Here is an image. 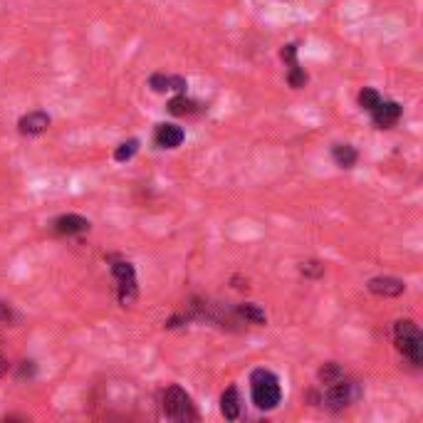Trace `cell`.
Segmentation results:
<instances>
[{"label": "cell", "instance_id": "cell-1", "mask_svg": "<svg viewBox=\"0 0 423 423\" xmlns=\"http://www.w3.org/2000/svg\"><path fill=\"white\" fill-rule=\"evenodd\" d=\"M250 396H253V403H255L260 411L277 408L282 401L280 379H277L270 369H255L250 374Z\"/></svg>", "mask_w": 423, "mask_h": 423}, {"label": "cell", "instance_id": "cell-2", "mask_svg": "<svg viewBox=\"0 0 423 423\" xmlns=\"http://www.w3.org/2000/svg\"><path fill=\"white\" fill-rule=\"evenodd\" d=\"M394 342H396V349L411 361L413 366L423 364V335L421 329L416 327V322L411 319H398L394 324Z\"/></svg>", "mask_w": 423, "mask_h": 423}, {"label": "cell", "instance_id": "cell-3", "mask_svg": "<svg viewBox=\"0 0 423 423\" xmlns=\"http://www.w3.org/2000/svg\"><path fill=\"white\" fill-rule=\"evenodd\" d=\"M161 413L171 421H199V411H196L194 401L183 391L181 387H168L161 394Z\"/></svg>", "mask_w": 423, "mask_h": 423}, {"label": "cell", "instance_id": "cell-4", "mask_svg": "<svg viewBox=\"0 0 423 423\" xmlns=\"http://www.w3.org/2000/svg\"><path fill=\"white\" fill-rule=\"evenodd\" d=\"M112 272L116 277V295H119V302L124 307L136 302V295H139V288H136V270L131 262L126 260H116L112 265Z\"/></svg>", "mask_w": 423, "mask_h": 423}, {"label": "cell", "instance_id": "cell-5", "mask_svg": "<svg viewBox=\"0 0 423 423\" xmlns=\"http://www.w3.org/2000/svg\"><path fill=\"white\" fill-rule=\"evenodd\" d=\"M366 288H369L371 295H379V297H398V295L406 293V285H403V280H398V277H371L369 282H366Z\"/></svg>", "mask_w": 423, "mask_h": 423}, {"label": "cell", "instance_id": "cell-6", "mask_svg": "<svg viewBox=\"0 0 423 423\" xmlns=\"http://www.w3.org/2000/svg\"><path fill=\"white\" fill-rule=\"evenodd\" d=\"M398 116H401V105H398V102L382 100L374 109H371V119H374V124L379 126V129H389V126H394L398 121Z\"/></svg>", "mask_w": 423, "mask_h": 423}, {"label": "cell", "instance_id": "cell-7", "mask_svg": "<svg viewBox=\"0 0 423 423\" xmlns=\"http://www.w3.org/2000/svg\"><path fill=\"white\" fill-rule=\"evenodd\" d=\"M53 228H55V233H58V235H67V238H69V235L87 233L89 220L82 218V215H77V213H67V215H60V218L53 223Z\"/></svg>", "mask_w": 423, "mask_h": 423}, {"label": "cell", "instance_id": "cell-8", "mask_svg": "<svg viewBox=\"0 0 423 423\" xmlns=\"http://www.w3.org/2000/svg\"><path fill=\"white\" fill-rule=\"evenodd\" d=\"M186 139L183 129L178 124H159L156 134H154V141H156L161 149H178Z\"/></svg>", "mask_w": 423, "mask_h": 423}, {"label": "cell", "instance_id": "cell-9", "mask_svg": "<svg viewBox=\"0 0 423 423\" xmlns=\"http://www.w3.org/2000/svg\"><path fill=\"white\" fill-rule=\"evenodd\" d=\"M47 126H50V116H47L45 112H30V114H25L20 121H18V131L25 136L42 134Z\"/></svg>", "mask_w": 423, "mask_h": 423}, {"label": "cell", "instance_id": "cell-10", "mask_svg": "<svg viewBox=\"0 0 423 423\" xmlns=\"http://www.w3.org/2000/svg\"><path fill=\"white\" fill-rule=\"evenodd\" d=\"M220 413H223L228 421H238V418H241V394H238L235 387L225 389L223 396H220Z\"/></svg>", "mask_w": 423, "mask_h": 423}, {"label": "cell", "instance_id": "cell-11", "mask_svg": "<svg viewBox=\"0 0 423 423\" xmlns=\"http://www.w3.org/2000/svg\"><path fill=\"white\" fill-rule=\"evenodd\" d=\"M149 87H152L154 92H168V89H176L178 94H186V79L168 77V74H152V77H149Z\"/></svg>", "mask_w": 423, "mask_h": 423}, {"label": "cell", "instance_id": "cell-12", "mask_svg": "<svg viewBox=\"0 0 423 423\" xmlns=\"http://www.w3.org/2000/svg\"><path fill=\"white\" fill-rule=\"evenodd\" d=\"M168 112H171L173 116H191V114H199L201 105L194 100H188L186 94H178V97H173V100L168 102Z\"/></svg>", "mask_w": 423, "mask_h": 423}, {"label": "cell", "instance_id": "cell-13", "mask_svg": "<svg viewBox=\"0 0 423 423\" xmlns=\"http://www.w3.org/2000/svg\"><path fill=\"white\" fill-rule=\"evenodd\" d=\"M332 159H335L337 166L351 168L356 163V159H359V154H356V149L349 147V144H337V147L332 149Z\"/></svg>", "mask_w": 423, "mask_h": 423}, {"label": "cell", "instance_id": "cell-14", "mask_svg": "<svg viewBox=\"0 0 423 423\" xmlns=\"http://www.w3.org/2000/svg\"><path fill=\"white\" fill-rule=\"evenodd\" d=\"M344 376H347L344 369H342L337 361H327V364L317 371L319 384H335V382H340V379H344Z\"/></svg>", "mask_w": 423, "mask_h": 423}, {"label": "cell", "instance_id": "cell-15", "mask_svg": "<svg viewBox=\"0 0 423 423\" xmlns=\"http://www.w3.org/2000/svg\"><path fill=\"white\" fill-rule=\"evenodd\" d=\"M235 312H238V317L248 319V322H253V324H265L267 322L265 312H262V309L257 307V304H253V302L238 304V307H235Z\"/></svg>", "mask_w": 423, "mask_h": 423}, {"label": "cell", "instance_id": "cell-16", "mask_svg": "<svg viewBox=\"0 0 423 423\" xmlns=\"http://www.w3.org/2000/svg\"><path fill=\"white\" fill-rule=\"evenodd\" d=\"M379 102H382V94L376 92V89L364 87V89H361V92H359V105H361V109L371 112L376 105H379Z\"/></svg>", "mask_w": 423, "mask_h": 423}, {"label": "cell", "instance_id": "cell-17", "mask_svg": "<svg viewBox=\"0 0 423 423\" xmlns=\"http://www.w3.org/2000/svg\"><path fill=\"white\" fill-rule=\"evenodd\" d=\"M139 152V141L136 139H129V141H124V144H119V147H116V152H114V159L116 161H129L131 156H134V154Z\"/></svg>", "mask_w": 423, "mask_h": 423}, {"label": "cell", "instance_id": "cell-18", "mask_svg": "<svg viewBox=\"0 0 423 423\" xmlns=\"http://www.w3.org/2000/svg\"><path fill=\"white\" fill-rule=\"evenodd\" d=\"M300 272H302L304 277H312V280H317V277L324 275V265L317 260H309V262H302L300 265Z\"/></svg>", "mask_w": 423, "mask_h": 423}, {"label": "cell", "instance_id": "cell-19", "mask_svg": "<svg viewBox=\"0 0 423 423\" xmlns=\"http://www.w3.org/2000/svg\"><path fill=\"white\" fill-rule=\"evenodd\" d=\"M288 82H290V87H295V89L304 87V82H307V74H304V69H300V65H293V67H290Z\"/></svg>", "mask_w": 423, "mask_h": 423}, {"label": "cell", "instance_id": "cell-20", "mask_svg": "<svg viewBox=\"0 0 423 423\" xmlns=\"http://www.w3.org/2000/svg\"><path fill=\"white\" fill-rule=\"evenodd\" d=\"M280 55H282V60H285V62H290V67H293V65H297V45H285Z\"/></svg>", "mask_w": 423, "mask_h": 423}, {"label": "cell", "instance_id": "cell-21", "mask_svg": "<svg viewBox=\"0 0 423 423\" xmlns=\"http://www.w3.org/2000/svg\"><path fill=\"white\" fill-rule=\"evenodd\" d=\"M11 319H13V309H11V304L0 302V322H11Z\"/></svg>", "mask_w": 423, "mask_h": 423}, {"label": "cell", "instance_id": "cell-22", "mask_svg": "<svg viewBox=\"0 0 423 423\" xmlns=\"http://www.w3.org/2000/svg\"><path fill=\"white\" fill-rule=\"evenodd\" d=\"M8 369V364H6V359H3V354H0V374Z\"/></svg>", "mask_w": 423, "mask_h": 423}]
</instances>
